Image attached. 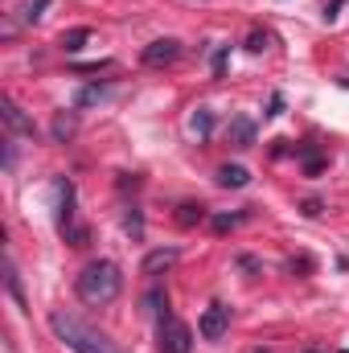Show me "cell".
Listing matches in <instances>:
<instances>
[{
    "mask_svg": "<svg viewBox=\"0 0 349 353\" xmlns=\"http://www.w3.org/2000/svg\"><path fill=\"white\" fill-rule=\"evenodd\" d=\"M62 189V210H58V230H62V239L66 243H74V247H83L87 243V226L74 218V185H58Z\"/></svg>",
    "mask_w": 349,
    "mask_h": 353,
    "instance_id": "obj_3",
    "label": "cell"
},
{
    "mask_svg": "<svg viewBox=\"0 0 349 353\" xmlns=\"http://www.w3.org/2000/svg\"><path fill=\"white\" fill-rule=\"evenodd\" d=\"M308 353H317V350H308Z\"/></svg>",
    "mask_w": 349,
    "mask_h": 353,
    "instance_id": "obj_15",
    "label": "cell"
},
{
    "mask_svg": "<svg viewBox=\"0 0 349 353\" xmlns=\"http://www.w3.org/2000/svg\"><path fill=\"white\" fill-rule=\"evenodd\" d=\"M177 259V251H152L148 259H144V275H152V271H161V267H169Z\"/></svg>",
    "mask_w": 349,
    "mask_h": 353,
    "instance_id": "obj_10",
    "label": "cell"
},
{
    "mask_svg": "<svg viewBox=\"0 0 349 353\" xmlns=\"http://www.w3.org/2000/svg\"><path fill=\"white\" fill-rule=\"evenodd\" d=\"M119 288H123V275H119V267L107 263V259H99V263H87L83 267V275L74 279V292H79V300L83 304H111L115 296H119Z\"/></svg>",
    "mask_w": 349,
    "mask_h": 353,
    "instance_id": "obj_2",
    "label": "cell"
},
{
    "mask_svg": "<svg viewBox=\"0 0 349 353\" xmlns=\"http://www.w3.org/2000/svg\"><path fill=\"white\" fill-rule=\"evenodd\" d=\"M4 288H8V296H12V304L25 312L29 300H25V292H21V275H17V263H12V259H4Z\"/></svg>",
    "mask_w": 349,
    "mask_h": 353,
    "instance_id": "obj_8",
    "label": "cell"
},
{
    "mask_svg": "<svg viewBox=\"0 0 349 353\" xmlns=\"http://www.w3.org/2000/svg\"><path fill=\"white\" fill-rule=\"evenodd\" d=\"M90 37V29H70V33H62V50H83V41Z\"/></svg>",
    "mask_w": 349,
    "mask_h": 353,
    "instance_id": "obj_11",
    "label": "cell"
},
{
    "mask_svg": "<svg viewBox=\"0 0 349 353\" xmlns=\"http://www.w3.org/2000/svg\"><path fill=\"white\" fill-rule=\"evenodd\" d=\"M50 329H54V337L66 350H74V353H119L115 341H107L99 329H90L87 321H79L74 312H54L50 316Z\"/></svg>",
    "mask_w": 349,
    "mask_h": 353,
    "instance_id": "obj_1",
    "label": "cell"
},
{
    "mask_svg": "<svg viewBox=\"0 0 349 353\" xmlns=\"http://www.w3.org/2000/svg\"><path fill=\"white\" fill-rule=\"evenodd\" d=\"M157 345H161V353H189L193 350V333H189L185 321H177V316H161Z\"/></svg>",
    "mask_w": 349,
    "mask_h": 353,
    "instance_id": "obj_4",
    "label": "cell"
},
{
    "mask_svg": "<svg viewBox=\"0 0 349 353\" xmlns=\"http://www.w3.org/2000/svg\"><path fill=\"white\" fill-rule=\"evenodd\" d=\"M46 4H50V0H29V4H25V21H37Z\"/></svg>",
    "mask_w": 349,
    "mask_h": 353,
    "instance_id": "obj_14",
    "label": "cell"
},
{
    "mask_svg": "<svg viewBox=\"0 0 349 353\" xmlns=\"http://www.w3.org/2000/svg\"><path fill=\"white\" fill-rule=\"evenodd\" d=\"M235 136H239V148H247V144H251V123L239 119V123H235Z\"/></svg>",
    "mask_w": 349,
    "mask_h": 353,
    "instance_id": "obj_13",
    "label": "cell"
},
{
    "mask_svg": "<svg viewBox=\"0 0 349 353\" xmlns=\"http://www.w3.org/2000/svg\"><path fill=\"white\" fill-rule=\"evenodd\" d=\"M226 329H230V308H226V304H210V308L201 312V325H197V333H201L206 341H218Z\"/></svg>",
    "mask_w": 349,
    "mask_h": 353,
    "instance_id": "obj_5",
    "label": "cell"
},
{
    "mask_svg": "<svg viewBox=\"0 0 349 353\" xmlns=\"http://www.w3.org/2000/svg\"><path fill=\"white\" fill-rule=\"evenodd\" d=\"M0 119L8 123V132H17V136H33V119H29L12 99H4V103H0Z\"/></svg>",
    "mask_w": 349,
    "mask_h": 353,
    "instance_id": "obj_7",
    "label": "cell"
},
{
    "mask_svg": "<svg viewBox=\"0 0 349 353\" xmlns=\"http://www.w3.org/2000/svg\"><path fill=\"white\" fill-rule=\"evenodd\" d=\"M251 181V173L243 169V165H226V169H218V185H226V189H243Z\"/></svg>",
    "mask_w": 349,
    "mask_h": 353,
    "instance_id": "obj_9",
    "label": "cell"
},
{
    "mask_svg": "<svg viewBox=\"0 0 349 353\" xmlns=\"http://www.w3.org/2000/svg\"><path fill=\"white\" fill-rule=\"evenodd\" d=\"M210 128H214V119H210V111L201 107V111L193 115V132H197V136H210Z\"/></svg>",
    "mask_w": 349,
    "mask_h": 353,
    "instance_id": "obj_12",
    "label": "cell"
},
{
    "mask_svg": "<svg viewBox=\"0 0 349 353\" xmlns=\"http://www.w3.org/2000/svg\"><path fill=\"white\" fill-rule=\"evenodd\" d=\"M177 58H181V46H177L173 37H161V41H152L144 50V66H169Z\"/></svg>",
    "mask_w": 349,
    "mask_h": 353,
    "instance_id": "obj_6",
    "label": "cell"
}]
</instances>
